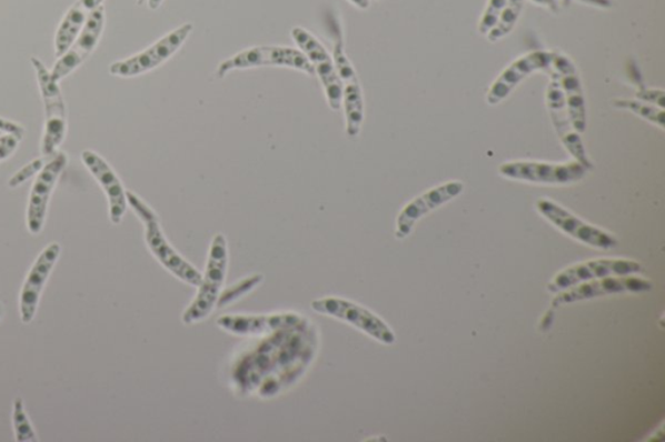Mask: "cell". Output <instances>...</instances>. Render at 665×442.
Segmentation results:
<instances>
[{"instance_id": "6da1fadb", "label": "cell", "mask_w": 665, "mask_h": 442, "mask_svg": "<svg viewBox=\"0 0 665 442\" xmlns=\"http://www.w3.org/2000/svg\"><path fill=\"white\" fill-rule=\"evenodd\" d=\"M127 200L128 205L133 209L139 221L143 223L146 244L153 258L179 281L198 287L202 281V274L168 242L165 232L161 230L159 217L153 209L147 205L135 192L127 191Z\"/></svg>"}, {"instance_id": "7a4b0ae2", "label": "cell", "mask_w": 665, "mask_h": 442, "mask_svg": "<svg viewBox=\"0 0 665 442\" xmlns=\"http://www.w3.org/2000/svg\"><path fill=\"white\" fill-rule=\"evenodd\" d=\"M229 263L227 238L224 234L215 235L208 252L205 277L198 285V293L191 304L185 310L182 322L196 324L211 315L221 297L224 282H226Z\"/></svg>"}, {"instance_id": "3957f363", "label": "cell", "mask_w": 665, "mask_h": 442, "mask_svg": "<svg viewBox=\"0 0 665 442\" xmlns=\"http://www.w3.org/2000/svg\"><path fill=\"white\" fill-rule=\"evenodd\" d=\"M36 74L38 88L44 108V131L41 152L46 159L56 157L63 144L68 131L67 106L59 82L52 79L51 72L38 58L30 59Z\"/></svg>"}, {"instance_id": "277c9868", "label": "cell", "mask_w": 665, "mask_h": 442, "mask_svg": "<svg viewBox=\"0 0 665 442\" xmlns=\"http://www.w3.org/2000/svg\"><path fill=\"white\" fill-rule=\"evenodd\" d=\"M590 170L582 162L509 161L499 167L507 180L545 185H570L585 180Z\"/></svg>"}, {"instance_id": "5b68a950", "label": "cell", "mask_w": 665, "mask_h": 442, "mask_svg": "<svg viewBox=\"0 0 665 442\" xmlns=\"http://www.w3.org/2000/svg\"><path fill=\"white\" fill-rule=\"evenodd\" d=\"M260 67L290 68L294 71L315 76L314 67L304 52L292 48H284V46H257V48L238 52L235 57L220 63L216 76L224 79L230 72Z\"/></svg>"}, {"instance_id": "8992f818", "label": "cell", "mask_w": 665, "mask_h": 442, "mask_svg": "<svg viewBox=\"0 0 665 442\" xmlns=\"http://www.w3.org/2000/svg\"><path fill=\"white\" fill-rule=\"evenodd\" d=\"M311 308L316 313L336 318L338 321L353 325V328L377 340L378 343L393 345L397 341L396 333L383 318L350 300L328 297L312 301Z\"/></svg>"}, {"instance_id": "52a82bcc", "label": "cell", "mask_w": 665, "mask_h": 442, "mask_svg": "<svg viewBox=\"0 0 665 442\" xmlns=\"http://www.w3.org/2000/svg\"><path fill=\"white\" fill-rule=\"evenodd\" d=\"M192 29L195 27L188 22V24L175 29L173 32L160 38L150 48L136 53V56L115 61L110 66V73L120 77V79H133V77L153 71V69L165 64L182 48L183 43L188 41Z\"/></svg>"}, {"instance_id": "ba28073f", "label": "cell", "mask_w": 665, "mask_h": 442, "mask_svg": "<svg viewBox=\"0 0 665 442\" xmlns=\"http://www.w3.org/2000/svg\"><path fill=\"white\" fill-rule=\"evenodd\" d=\"M536 208L537 212L554 228L579 243L603 251L614 250L617 247V239L613 234L578 219L576 214L550 199H539Z\"/></svg>"}, {"instance_id": "9c48e42d", "label": "cell", "mask_w": 665, "mask_h": 442, "mask_svg": "<svg viewBox=\"0 0 665 442\" xmlns=\"http://www.w3.org/2000/svg\"><path fill=\"white\" fill-rule=\"evenodd\" d=\"M332 60H335L343 87L346 134L354 139L359 137L363 122H365V98H363L357 71H355L350 59L346 56L344 37L338 30L335 38V49H332Z\"/></svg>"}, {"instance_id": "30bf717a", "label": "cell", "mask_w": 665, "mask_h": 442, "mask_svg": "<svg viewBox=\"0 0 665 442\" xmlns=\"http://www.w3.org/2000/svg\"><path fill=\"white\" fill-rule=\"evenodd\" d=\"M291 37L298 44L301 52L305 53L309 63L312 64L315 74L319 77L327 97L329 107L332 111H339L343 108V87L339 81L335 60L329 56L327 49L311 33L304 28H292Z\"/></svg>"}, {"instance_id": "8fae6325", "label": "cell", "mask_w": 665, "mask_h": 442, "mask_svg": "<svg viewBox=\"0 0 665 442\" xmlns=\"http://www.w3.org/2000/svg\"><path fill=\"white\" fill-rule=\"evenodd\" d=\"M653 290L654 284L648 279L634 275L607 277L569 287L556 294L553 307L575 304L578 301L611 297V294L645 293Z\"/></svg>"}, {"instance_id": "7c38bea8", "label": "cell", "mask_w": 665, "mask_h": 442, "mask_svg": "<svg viewBox=\"0 0 665 442\" xmlns=\"http://www.w3.org/2000/svg\"><path fill=\"white\" fill-rule=\"evenodd\" d=\"M68 165V154L59 151L46 162L38 173L32 191H30L27 209V227L30 234H40L48 217L50 199L56 190L61 173Z\"/></svg>"}, {"instance_id": "4fadbf2b", "label": "cell", "mask_w": 665, "mask_h": 442, "mask_svg": "<svg viewBox=\"0 0 665 442\" xmlns=\"http://www.w3.org/2000/svg\"><path fill=\"white\" fill-rule=\"evenodd\" d=\"M642 269L644 268L639 262L624 259H599L576 263L560 271L547 285V290L559 293L572 285L594 281V279L638 274Z\"/></svg>"}, {"instance_id": "5bb4252c", "label": "cell", "mask_w": 665, "mask_h": 442, "mask_svg": "<svg viewBox=\"0 0 665 442\" xmlns=\"http://www.w3.org/2000/svg\"><path fill=\"white\" fill-rule=\"evenodd\" d=\"M105 27L106 10L103 6H100L90 14L87 24H85L80 34L76 37L72 44L69 46V49L58 58L57 64L50 71L53 80L63 81L87 61L97 49L105 32Z\"/></svg>"}, {"instance_id": "9a60e30c", "label": "cell", "mask_w": 665, "mask_h": 442, "mask_svg": "<svg viewBox=\"0 0 665 442\" xmlns=\"http://www.w3.org/2000/svg\"><path fill=\"white\" fill-rule=\"evenodd\" d=\"M554 51L538 50L527 53L516 59L512 66H508L494 81L489 92L486 96V103L495 107L504 103L513 94L519 84L528 77L539 71H550L553 64Z\"/></svg>"}, {"instance_id": "2e32d148", "label": "cell", "mask_w": 665, "mask_h": 442, "mask_svg": "<svg viewBox=\"0 0 665 442\" xmlns=\"http://www.w3.org/2000/svg\"><path fill=\"white\" fill-rule=\"evenodd\" d=\"M550 73V83H548L546 92V103L556 134H558L560 142L566 147L569 154L592 172L594 165L589 157H587L582 134L577 133L574 123H572L558 80H556L553 72Z\"/></svg>"}, {"instance_id": "e0dca14e", "label": "cell", "mask_w": 665, "mask_h": 442, "mask_svg": "<svg viewBox=\"0 0 665 442\" xmlns=\"http://www.w3.org/2000/svg\"><path fill=\"white\" fill-rule=\"evenodd\" d=\"M548 72H553L559 82L569 118L577 133L584 134L587 127L586 99L576 64L566 53L554 51L552 69Z\"/></svg>"}, {"instance_id": "ac0fdd59", "label": "cell", "mask_w": 665, "mask_h": 442, "mask_svg": "<svg viewBox=\"0 0 665 442\" xmlns=\"http://www.w3.org/2000/svg\"><path fill=\"white\" fill-rule=\"evenodd\" d=\"M464 183L460 181H450L438 185V188L424 192L411 203L407 204L398 215L396 237L406 239L411 235L416 223L438 208L450 203L454 199L461 195Z\"/></svg>"}, {"instance_id": "d6986e66", "label": "cell", "mask_w": 665, "mask_h": 442, "mask_svg": "<svg viewBox=\"0 0 665 442\" xmlns=\"http://www.w3.org/2000/svg\"><path fill=\"white\" fill-rule=\"evenodd\" d=\"M61 252L59 243H51L38 255L22 285L20 293V317L26 324L34 320L46 283Z\"/></svg>"}, {"instance_id": "ffe728a7", "label": "cell", "mask_w": 665, "mask_h": 442, "mask_svg": "<svg viewBox=\"0 0 665 442\" xmlns=\"http://www.w3.org/2000/svg\"><path fill=\"white\" fill-rule=\"evenodd\" d=\"M219 328L237 336H261L278 331H288L304 324V318L296 313L244 315H221Z\"/></svg>"}, {"instance_id": "44dd1931", "label": "cell", "mask_w": 665, "mask_h": 442, "mask_svg": "<svg viewBox=\"0 0 665 442\" xmlns=\"http://www.w3.org/2000/svg\"><path fill=\"white\" fill-rule=\"evenodd\" d=\"M81 160L88 168L90 174L96 178L100 188L106 193L108 207H110V220L113 224H120L127 213V191L123 189L118 174L108 162L95 151H83Z\"/></svg>"}, {"instance_id": "7402d4cb", "label": "cell", "mask_w": 665, "mask_h": 442, "mask_svg": "<svg viewBox=\"0 0 665 442\" xmlns=\"http://www.w3.org/2000/svg\"><path fill=\"white\" fill-rule=\"evenodd\" d=\"M103 2L105 0H77L71 9L67 11L66 17L60 21L56 41H53L57 58L63 56L87 24L90 14L100 6H103Z\"/></svg>"}, {"instance_id": "603a6c76", "label": "cell", "mask_w": 665, "mask_h": 442, "mask_svg": "<svg viewBox=\"0 0 665 442\" xmlns=\"http://www.w3.org/2000/svg\"><path fill=\"white\" fill-rule=\"evenodd\" d=\"M614 107L617 108V110L628 111L633 114H636L638 118L653 123V125L659 128L661 130H664V108L642 102L639 99H615Z\"/></svg>"}, {"instance_id": "cb8c5ba5", "label": "cell", "mask_w": 665, "mask_h": 442, "mask_svg": "<svg viewBox=\"0 0 665 442\" xmlns=\"http://www.w3.org/2000/svg\"><path fill=\"white\" fill-rule=\"evenodd\" d=\"M524 3L525 0H508L505 10L500 13L497 26H495L492 32L486 36L487 40L497 42L504 40L505 37L512 33L517 24V20L520 18Z\"/></svg>"}, {"instance_id": "d4e9b609", "label": "cell", "mask_w": 665, "mask_h": 442, "mask_svg": "<svg viewBox=\"0 0 665 442\" xmlns=\"http://www.w3.org/2000/svg\"><path fill=\"white\" fill-rule=\"evenodd\" d=\"M12 423L17 441L29 442L38 440L32 422H30L27 414L24 400L21 398L14 399L13 401Z\"/></svg>"}, {"instance_id": "484cf974", "label": "cell", "mask_w": 665, "mask_h": 442, "mask_svg": "<svg viewBox=\"0 0 665 442\" xmlns=\"http://www.w3.org/2000/svg\"><path fill=\"white\" fill-rule=\"evenodd\" d=\"M261 282L262 277L258 274L242 279V281L237 283L234 287V289L228 290L227 293H224L222 297H220L218 302L219 308L234 304V302H236V300H238L239 298H242L244 294L251 292L254 289H257V287Z\"/></svg>"}, {"instance_id": "4316f807", "label": "cell", "mask_w": 665, "mask_h": 442, "mask_svg": "<svg viewBox=\"0 0 665 442\" xmlns=\"http://www.w3.org/2000/svg\"><path fill=\"white\" fill-rule=\"evenodd\" d=\"M508 0H489L483 14L482 21H479V33L487 36L492 32L499 20L502 11L505 10Z\"/></svg>"}, {"instance_id": "83f0119b", "label": "cell", "mask_w": 665, "mask_h": 442, "mask_svg": "<svg viewBox=\"0 0 665 442\" xmlns=\"http://www.w3.org/2000/svg\"><path fill=\"white\" fill-rule=\"evenodd\" d=\"M48 160L49 159H46L42 157L41 159H37V160H33L32 162H29L28 165L20 169L19 172L11 178V180L9 182L10 188L18 189L19 185L28 182L30 180V178L38 175V173L41 172V170L43 169V167L46 165V162H48Z\"/></svg>"}, {"instance_id": "f1b7e54d", "label": "cell", "mask_w": 665, "mask_h": 442, "mask_svg": "<svg viewBox=\"0 0 665 442\" xmlns=\"http://www.w3.org/2000/svg\"><path fill=\"white\" fill-rule=\"evenodd\" d=\"M20 142L18 138L12 135L0 137V162L10 159L17 152Z\"/></svg>"}, {"instance_id": "f546056e", "label": "cell", "mask_w": 665, "mask_h": 442, "mask_svg": "<svg viewBox=\"0 0 665 442\" xmlns=\"http://www.w3.org/2000/svg\"><path fill=\"white\" fill-rule=\"evenodd\" d=\"M664 97L665 94L663 90L646 89L645 87H642L637 92V98L642 100V102H649L659 108H664Z\"/></svg>"}, {"instance_id": "4dcf8cb0", "label": "cell", "mask_w": 665, "mask_h": 442, "mask_svg": "<svg viewBox=\"0 0 665 442\" xmlns=\"http://www.w3.org/2000/svg\"><path fill=\"white\" fill-rule=\"evenodd\" d=\"M0 131L4 133V135H12L18 138L19 141H22V138L26 135L24 127H21L20 123L0 118Z\"/></svg>"}, {"instance_id": "1f68e13d", "label": "cell", "mask_w": 665, "mask_h": 442, "mask_svg": "<svg viewBox=\"0 0 665 442\" xmlns=\"http://www.w3.org/2000/svg\"><path fill=\"white\" fill-rule=\"evenodd\" d=\"M350 2L359 10H368L370 0H350Z\"/></svg>"}, {"instance_id": "d6a6232c", "label": "cell", "mask_w": 665, "mask_h": 442, "mask_svg": "<svg viewBox=\"0 0 665 442\" xmlns=\"http://www.w3.org/2000/svg\"><path fill=\"white\" fill-rule=\"evenodd\" d=\"M165 0H147V6L152 11H157Z\"/></svg>"}, {"instance_id": "836d02e7", "label": "cell", "mask_w": 665, "mask_h": 442, "mask_svg": "<svg viewBox=\"0 0 665 442\" xmlns=\"http://www.w3.org/2000/svg\"><path fill=\"white\" fill-rule=\"evenodd\" d=\"M4 315V307L2 304H0V320H2Z\"/></svg>"}, {"instance_id": "e575fe53", "label": "cell", "mask_w": 665, "mask_h": 442, "mask_svg": "<svg viewBox=\"0 0 665 442\" xmlns=\"http://www.w3.org/2000/svg\"><path fill=\"white\" fill-rule=\"evenodd\" d=\"M146 3H147V0H137V4H138L139 7H141V6H143V4H146Z\"/></svg>"}, {"instance_id": "d590c367", "label": "cell", "mask_w": 665, "mask_h": 442, "mask_svg": "<svg viewBox=\"0 0 665 442\" xmlns=\"http://www.w3.org/2000/svg\"><path fill=\"white\" fill-rule=\"evenodd\" d=\"M377 2H383V0H377Z\"/></svg>"}]
</instances>
